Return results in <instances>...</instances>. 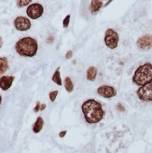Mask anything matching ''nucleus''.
Masks as SVG:
<instances>
[{
  "label": "nucleus",
  "instance_id": "7ed1b4c3",
  "mask_svg": "<svg viewBox=\"0 0 152 153\" xmlns=\"http://www.w3.org/2000/svg\"><path fill=\"white\" fill-rule=\"evenodd\" d=\"M152 81V65L146 63L137 68L132 77V82L138 86H143Z\"/></svg>",
  "mask_w": 152,
  "mask_h": 153
},
{
  "label": "nucleus",
  "instance_id": "f8f14e48",
  "mask_svg": "<svg viewBox=\"0 0 152 153\" xmlns=\"http://www.w3.org/2000/svg\"><path fill=\"white\" fill-rule=\"evenodd\" d=\"M9 68L8 60L7 57H0V75L4 74Z\"/></svg>",
  "mask_w": 152,
  "mask_h": 153
},
{
  "label": "nucleus",
  "instance_id": "2eb2a0df",
  "mask_svg": "<svg viewBox=\"0 0 152 153\" xmlns=\"http://www.w3.org/2000/svg\"><path fill=\"white\" fill-rule=\"evenodd\" d=\"M52 80L54 83H56L57 85H62V78H61V74H60V68L58 67L55 71V73L53 74Z\"/></svg>",
  "mask_w": 152,
  "mask_h": 153
},
{
  "label": "nucleus",
  "instance_id": "0eeeda50",
  "mask_svg": "<svg viewBox=\"0 0 152 153\" xmlns=\"http://www.w3.org/2000/svg\"><path fill=\"white\" fill-rule=\"evenodd\" d=\"M14 25L18 31H27L31 28V21L27 17L18 16L14 21Z\"/></svg>",
  "mask_w": 152,
  "mask_h": 153
},
{
  "label": "nucleus",
  "instance_id": "39448f33",
  "mask_svg": "<svg viewBox=\"0 0 152 153\" xmlns=\"http://www.w3.org/2000/svg\"><path fill=\"white\" fill-rule=\"evenodd\" d=\"M137 95L142 102H148L152 101V81L140 86L137 91Z\"/></svg>",
  "mask_w": 152,
  "mask_h": 153
},
{
  "label": "nucleus",
  "instance_id": "a211bd4d",
  "mask_svg": "<svg viewBox=\"0 0 152 153\" xmlns=\"http://www.w3.org/2000/svg\"><path fill=\"white\" fill-rule=\"evenodd\" d=\"M58 95V91H50L49 93V98H50V101L51 102H54L56 97Z\"/></svg>",
  "mask_w": 152,
  "mask_h": 153
},
{
  "label": "nucleus",
  "instance_id": "aec40b11",
  "mask_svg": "<svg viewBox=\"0 0 152 153\" xmlns=\"http://www.w3.org/2000/svg\"><path fill=\"white\" fill-rule=\"evenodd\" d=\"M72 56H73V51H68L67 53H66V55H65V58L66 59H70V58H72Z\"/></svg>",
  "mask_w": 152,
  "mask_h": 153
},
{
  "label": "nucleus",
  "instance_id": "6e6552de",
  "mask_svg": "<svg viewBox=\"0 0 152 153\" xmlns=\"http://www.w3.org/2000/svg\"><path fill=\"white\" fill-rule=\"evenodd\" d=\"M97 94L99 95H101L103 98H112L114 96H116L117 94V91L115 90L114 87L110 86V85H102L100 86L97 90Z\"/></svg>",
  "mask_w": 152,
  "mask_h": 153
},
{
  "label": "nucleus",
  "instance_id": "ddd939ff",
  "mask_svg": "<svg viewBox=\"0 0 152 153\" xmlns=\"http://www.w3.org/2000/svg\"><path fill=\"white\" fill-rule=\"evenodd\" d=\"M97 74H98V71L96 69V67L94 66H90L88 68L87 70V80L89 81H94L97 77Z\"/></svg>",
  "mask_w": 152,
  "mask_h": 153
},
{
  "label": "nucleus",
  "instance_id": "f257e3e1",
  "mask_svg": "<svg viewBox=\"0 0 152 153\" xmlns=\"http://www.w3.org/2000/svg\"><path fill=\"white\" fill-rule=\"evenodd\" d=\"M82 111L85 120L90 124H96L104 117L105 111L100 102L93 99H89L82 105Z\"/></svg>",
  "mask_w": 152,
  "mask_h": 153
},
{
  "label": "nucleus",
  "instance_id": "20e7f679",
  "mask_svg": "<svg viewBox=\"0 0 152 153\" xmlns=\"http://www.w3.org/2000/svg\"><path fill=\"white\" fill-rule=\"evenodd\" d=\"M119 34L113 29H108L105 32V36H104V43L106 46L110 49H115L117 48L119 45Z\"/></svg>",
  "mask_w": 152,
  "mask_h": 153
},
{
  "label": "nucleus",
  "instance_id": "b1692460",
  "mask_svg": "<svg viewBox=\"0 0 152 153\" xmlns=\"http://www.w3.org/2000/svg\"><path fill=\"white\" fill-rule=\"evenodd\" d=\"M2 45H3V39L1 37V36H0V49L2 48Z\"/></svg>",
  "mask_w": 152,
  "mask_h": 153
},
{
  "label": "nucleus",
  "instance_id": "1a4fd4ad",
  "mask_svg": "<svg viewBox=\"0 0 152 153\" xmlns=\"http://www.w3.org/2000/svg\"><path fill=\"white\" fill-rule=\"evenodd\" d=\"M137 46L139 49L147 51L152 47V36L144 35L137 40Z\"/></svg>",
  "mask_w": 152,
  "mask_h": 153
},
{
  "label": "nucleus",
  "instance_id": "6ab92c4d",
  "mask_svg": "<svg viewBox=\"0 0 152 153\" xmlns=\"http://www.w3.org/2000/svg\"><path fill=\"white\" fill-rule=\"evenodd\" d=\"M70 18H71V16H70V15H68V16H65V18L64 19L63 25H64V27H65V28L68 27L69 23H70Z\"/></svg>",
  "mask_w": 152,
  "mask_h": 153
},
{
  "label": "nucleus",
  "instance_id": "f03ea898",
  "mask_svg": "<svg viewBox=\"0 0 152 153\" xmlns=\"http://www.w3.org/2000/svg\"><path fill=\"white\" fill-rule=\"evenodd\" d=\"M16 52L24 57H33L38 50L37 41L32 37H24L18 40L15 46Z\"/></svg>",
  "mask_w": 152,
  "mask_h": 153
},
{
  "label": "nucleus",
  "instance_id": "412c9836",
  "mask_svg": "<svg viewBox=\"0 0 152 153\" xmlns=\"http://www.w3.org/2000/svg\"><path fill=\"white\" fill-rule=\"evenodd\" d=\"M40 106H41V105H40V102H36V107L35 108V110H34V111H35L36 112L39 111H40Z\"/></svg>",
  "mask_w": 152,
  "mask_h": 153
},
{
  "label": "nucleus",
  "instance_id": "9b49d317",
  "mask_svg": "<svg viewBox=\"0 0 152 153\" xmlns=\"http://www.w3.org/2000/svg\"><path fill=\"white\" fill-rule=\"evenodd\" d=\"M103 6V3L102 1H100V0H93L92 2H90V14L95 16L98 14V12L101 10V8Z\"/></svg>",
  "mask_w": 152,
  "mask_h": 153
},
{
  "label": "nucleus",
  "instance_id": "5701e85b",
  "mask_svg": "<svg viewBox=\"0 0 152 153\" xmlns=\"http://www.w3.org/2000/svg\"><path fill=\"white\" fill-rule=\"evenodd\" d=\"M117 109H118L119 111H125L124 107H122V105H121V104H118V107H117Z\"/></svg>",
  "mask_w": 152,
  "mask_h": 153
},
{
  "label": "nucleus",
  "instance_id": "dca6fc26",
  "mask_svg": "<svg viewBox=\"0 0 152 153\" xmlns=\"http://www.w3.org/2000/svg\"><path fill=\"white\" fill-rule=\"evenodd\" d=\"M65 90L68 91V93H72V91H73L74 86H73V83L70 77H65Z\"/></svg>",
  "mask_w": 152,
  "mask_h": 153
},
{
  "label": "nucleus",
  "instance_id": "f3484780",
  "mask_svg": "<svg viewBox=\"0 0 152 153\" xmlns=\"http://www.w3.org/2000/svg\"><path fill=\"white\" fill-rule=\"evenodd\" d=\"M30 3H31V0H18V1L16 2L18 7H22L27 6Z\"/></svg>",
  "mask_w": 152,
  "mask_h": 153
},
{
  "label": "nucleus",
  "instance_id": "393cba45",
  "mask_svg": "<svg viewBox=\"0 0 152 153\" xmlns=\"http://www.w3.org/2000/svg\"><path fill=\"white\" fill-rule=\"evenodd\" d=\"M45 107H46V105H45L44 103V104H42V105H41V107H40V111H44V110L45 109Z\"/></svg>",
  "mask_w": 152,
  "mask_h": 153
},
{
  "label": "nucleus",
  "instance_id": "a878e982",
  "mask_svg": "<svg viewBox=\"0 0 152 153\" xmlns=\"http://www.w3.org/2000/svg\"><path fill=\"white\" fill-rule=\"evenodd\" d=\"M1 102H2V96L0 95V104H1Z\"/></svg>",
  "mask_w": 152,
  "mask_h": 153
},
{
  "label": "nucleus",
  "instance_id": "4be33fe9",
  "mask_svg": "<svg viewBox=\"0 0 152 153\" xmlns=\"http://www.w3.org/2000/svg\"><path fill=\"white\" fill-rule=\"evenodd\" d=\"M66 133H67L66 131H62V132H60V133H59V137H60V138H64V137L65 136Z\"/></svg>",
  "mask_w": 152,
  "mask_h": 153
},
{
  "label": "nucleus",
  "instance_id": "9d476101",
  "mask_svg": "<svg viewBox=\"0 0 152 153\" xmlns=\"http://www.w3.org/2000/svg\"><path fill=\"white\" fill-rule=\"evenodd\" d=\"M15 80L14 76H3L0 78V88L3 91H7Z\"/></svg>",
  "mask_w": 152,
  "mask_h": 153
},
{
  "label": "nucleus",
  "instance_id": "423d86ee",
  "mask_svg": "<svg viewBox=\"0 0 152 153\" xmlns=\"http://www.w3.org/2000/svg\"><path fill=\"white\" fill-rule=\"evenodd\" d=\"M43 13H44V7L38 3H35V4L30 5L26 9L27 16L31 19H34V20L41 17L43 16Z\"/></svg>",
  "mask_w": 152,
  "mask_h": 153
},
{
  "label": "nucleus",
  "instance_id": "4468645a",
  "mask_svg": "<svg viewBox=\"0 0 152 153\" xmlns=\"http://www.w3.org/2000/svg\"><path fill=\"white\" fill-rule=\"evenodd\" d=\"M44 126V120L42 117H38L36 120V123L33 125V131L35 133H39Z\"/></svg>",
  "mask_w": 152,
  "mask_h": 153
}]
</instances>
